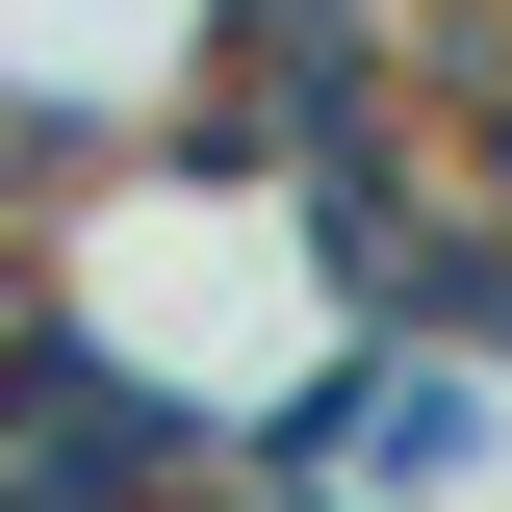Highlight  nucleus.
Returning <instances> with one entry per match:
<instances>
[{
    "label": "nucleus",
    "mask_w": 512,
    "mask_h": 512,
    "mask_svg": "<svg viewBox=\"0 0 512 512\" xmlns=\"http://www.w3.org/2000/svg\"><path fill=\"white\" fill-rule=\"evenodd\" d=\"M205 52H308V77H384V0H205Z\"/></svg>",
    "instance_id": "nucleus-1"
}]
</instances>
